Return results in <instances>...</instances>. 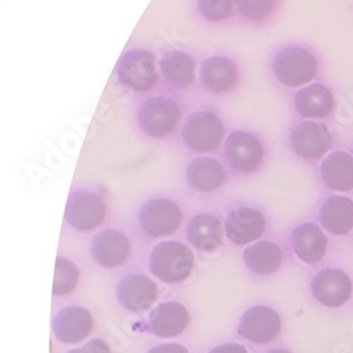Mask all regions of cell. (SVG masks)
<instances>
[{
    "instance_id": "603a6c76",
    "label": "cell",
    "mask_w": 353,
    "mask_h": 353,
    "mask_svg": "<svg viewBox=\"0 0 353 353\" xmlns=\"http://www.w3.org/2000/svg\"><path fill=\"white\" fill-rule=\"evenodd\" d=\"M323 183L334 191L353 190V157L345 152L331 153L321 164Z\"/></svg>"
},
{
    "instance_id": "3957f363",
    "label": "cell",
    "mask_w": 353,
    "mask_h": 353,
    "mask_svg": "<svg viewBox=\"0 0 353 353\" xmlns=\"http://www.w3.org/2000/svg\"><path fill=\"white\" fill-rule=\"evenodd\" d=\"M223 136V123L211 112L191 113L183 128L184 143L195 153H214L221 145Z\"/></svg>"
},
{
    "instance_id": "1f68e13d",
    "label": "cell",
    "mask_w": 353,
    "mask_h": 353,
    "mask_svg": "<svg viewBox=\"0 0 353 353\" xmlns=\"http://www.w3.org/2000/svg\"><path fill=\"white\" fill-rule=\"evenodd\" d=\"M268 353H291L290 350H287V349H281V347H277V349H272L270 352H268Z\"/></svg>"
},
{
    "instance_id": "d6986e66",
    "label": "cell",
    "mask_w": 353,
    "mask_h": 353,
    "mask_svg": "<svg viewBox=\"0 0 353 353\" xmlns=\"http://www.w3.org/2000/svg\"><path fill=\"white\" fill-rule=\"evenodd\" d=\"M291 246L303 261L316 263L327 254L328 239L315 223H303L292 232Z\"/></svg>"
},
{
    "instance_id": "cb8c5ba5",
    "label": "cell",
    "mask_w": 353,
    "mask_h": 353,
    "mask_svg": "<svg viewBox=\"0 0 353 353\" xmlns=\"http://www.w3.org/2000/svg\"><path fill=\"white\" fill-rule=\"evenodd\" d=\"M164 79L174 88H188L195 82V60L183 51L167 52L160 61Z\"/></svg>"
},
{
    "instance_id": "2e32d148",
    "label": "cell",
    "mask_w": 353,
    "mask_h": 353,
    "mask_svg": "<svg viewBox=\"0 0 353 353\" xmlns=\"http://www.w3.org/2000/svg\"><path fill=\"white\" fill-rule=\"evenodd\" d=\"M190 319V312L183 304L163 303L149 315L147 327L160 338H175L188 328Z\"/></svg>"
},
{
    "instance_id": "83f0119b",
    "label": "cell",
    "mask_w": 353,
    "mask_h": 353,
    "mask_svg": "<svg viewBox=\"0 0 353 353\" xmlns=\"http://www.w3.org/2000/svg\"><path fill=\"white\" fill-rule=\"evenodd\" d=\"M238 9L242 16L249 20L268 19L276 9V0H236Z\"/></svg>"
},
{
    "instance_id": "52a82bcc",
    "label": "cell",
    "mask_w": 353,
    "mask_h": 353,
    "mask_svg": "<svg viewBox=\"0 0 353 353\" xmlns=\"http://www.w3.org/2000/svg\"><path fill=\"white\" fill-rule=\"evenodd\" d=\"M106 218V203L95 192L75 191L70 195L65 221L77 230L91 232L97 229Z\"/></svg>"
},
{
    "instance_id": "44dd1931",
    "label": "cell",
    "mask_w": 353,
    "mask_h": 353,
    "mask_svg": "<svg viewBox=\"0 0 353 353\" xmlns=\"http://www.w3.org/2000/svg\"><path fill=\"white\" fill-rule=\"evenodd\" d=\"M223 226L216 216L201 214L194 216L187 228V239L202 252H215L222 245Z\"/></svg>"
},
{
    "instance_id": "5b68a950",
    "label": "cell",
    "mask_w": 353,
    "mask_h": 353,
    "mask_svg": "<svg viewBox=\"0 0 353 353\" xmlns=\"http://www.w3.org/2000/svg\"><path fill=\"white\" fill-rule=\"evenodd\" d=\"M121 82L136 92L150 91L159 81L156 57L145 50L128 51L117 64Z\"/></svg>"
},
{
    "instance_id": "8992f818",
    "label": "cell",
    "mask_w": 353,
    "mask_h": 353,
    "mask_svg": "<svg viewBox=\"0 0 353 353\" xmlns=\"http://www.w3.org/2000/svg\"><path fill=\"white\" fill-rule=\"evenodd\" d=\"M181 121L179 103L170 98H153L145 101L139 112L140 128L152 137L163 139L172 134Z\"/></svg>"
},
{
    "instance_id": "9c48e42d",
    "label": "cell",
    "mask_w": 353,
    "mask_h": 353,
    "mask_svg": "<svg viewBox=\"0 0 353 353\" xmlns=\"http://www.w3.org/2000/svg\"><path fill=\"white\" fill-rule=\"evenodd\" d=\"M281 330L280 315L269 307L248 310L239 323V334L252 343L268 345L274 341Z\"/></svg>"
},
{
    "instance_id": "484cf974",
    "label": "cell",
    "mask_w": 353,
    "mask_h": 353,
    "mask_svg": "<svg viewBox=\"0 0 353 353\" xmlns=\"http://www.w3.org/2000/svg\"><path fill=\"white\" fill-rule=\"evenodd\" d=\"M79 270L77 264L65 257H58L55 260V274L52 284L54 296H67L71 294L78 284Z\"/></svg>"
},
{
    "instance_id": "4316f807",
    "label": "cell",
    "mask_w": 353,
    "mask_h": 353,
    "mask_svg": "<svg viewBox=\"0 0 353 353\" xmlns=\"http://www.w3.org/2000/svg\"><path fill=\"white\" fill-rule=\"evenodd\" d=\"M198 9L208 21H223L233 16L234 0H198Z\"/></svg>"
},
{
    "instance_id": "30bf717a",
    "label": "cell",
    "mask_w": 353,
    "mask_h": 353,
    "mask_svg": "<svg viewBox=\"0 0 353 353\" xmlns=\"http://www.w3.org/2000/svg\"><path fill=\"white\" fill-rule=\"evenodd\" d=\"M292 149L301 159L316 161L332 147V136L328 128L316 122H301L291 134Z\"/></svg>"
},
{
    "instance_id": "ffe728a7",
    "label": "cell",
    "mask_w": 353,
    "mask_h": 353,
    "mask_svg": "<svg viewBox=\"0 0 353 353\" xmlns=\"http://www.w3.org/2000/svg\"><path fill=\"white\" fill-rule=\"evenodd\" d=\"M296 108L307 119H323L334 112L335 99L327 86L312 83L297 92Z\"/></svg>"
},
{
    "instance_id": "8fae6325",
    "label": "cell",
    "mask_w": 353,
    "mask_h": 353,
    "mask_svg": "<svg viewBox=\"0 0 353 353\" xmlns=\"http://www.w3.org/2000/svg\"><path fill=\"white\" fill-rule=\"evenodd\" d=\"M159 297L157 284L143 274H130L122 279L116 287L119 304L133 312L149 310Z\"/></svg>"
},
{
    "instance_id": "7a4b0ae2",
    "label": "cell",
    "mask_w": 353,
    "mask_h": 353,
    "mask_svg": "<svg viewBox=\"0 0 353 353\" xmlns=\"http://www.w3.org/2000/svg\"><path fill=\"white\" fill-rule=\"evenodd\" d=\"M273 71L281 85L300 88L316 77L318 61L315 55L305 48L288 47L277 54Z\"/></svg>"
},
{
    "instance_id": "7c38bea8",
    "label": "cell",
    "mask_w": 353,
    "mask_h": 353,
    "mask_svg": "<svg viewBox=\"0 0 353 353\" xmlns=\"http://www.w3.org/2000/svg\"><path fill=\"white\" fill-rule=\"evenodd\" d=\"M92 330V314L79 305H70L63 308L57 314L52 322V332L55 338L68 345L81 343L91 335Z\"/></svg>"
},
{
    "instance_id": "e0dca14e",
    "label": "cell",
    "mask_w": 353,
    "mask_h": 353,
    "mask_svg": "<svg viewBox=\"0 0 353 353\" xmlns=\"http://www.w3.org/2000/svg\"><path fill=\"white\" fill-rule=\"evenodd\" d=\"M199 77L207 90L215 94L230 92L239 81L236 64L226 57H210L201 64Z\"/></svg>"
},
{
    "instance_id": "4dcf8cb0",
    "label": "cell",
    "mask_w": 353,
    "mask_h": 353,
    "mask_svg": "<svg viewBox=\"0 0 353 353\" xmlns=\"http://www.w3.org/2000/svg\"><path fill=\"white\" fill-rule=\"evenodd\" d=\"M208 353H248V349L239 343H223L211 349Z\"/></svg>"
},
{
    "instance_id": "f1b7e54d",
    "label": "cell",
    "mask_w": 353,
    "mask_h": 353,
    "mask_svg": "<svg viewBox=\"0 0 353 353\" xmlns=\"http://www.w3.org/2000/svg\"><path fill=\"white\" fill-rule=\"evenodd\" d=\"M68 353H112V352L109 345L103 339L95 338V339H91L82 347L71 349Z\"/></svg>"
},
{
    "instance_id": "ba28073f",
    "label": "cell",
    "mask_w": 353,
    "mask_h": 353,
    "mask_svg": "<svg viewBox=\"0 0 353 353\" xmlns=\"http://www.w3.org/2000/svg\"><path fill=\"white\" fill-rule=\"evenodd\" d=\"M225 154L232 168L249 174L263 163L264 149L256 136L248 132H234L225 141Z\"/></svg>"
},
{
    "instance_id": "5bb4252c",
    "label": "cell",
    "mask_w": 353,
    "mask_h": 353,
    "mask_svg": "<svg viewBox=\"0 0 353 353\" xmlns=\"http://www.w3.org/2000/svg\"><path fill=\"white\" fill-rule=\"evenodd\" d=\"M130 252V239L125 233L114 229H108L98 233L91 245V254L94 261L106 269L122 266L129 259Z\"/></svg>"
},
{
    "instance_id": "277c9868",
    "label": "cell",
    "mask_w": 353,
    "mask_h": 353,
    "mask_svg": "<svg viewBox=\"0 0 353 353\" xmlns=\"http://www.w3.org/2000/svg\"><path fill=\"white\" fill-rule=\"evenodd\" d=\"M183 212L179 203L167 198L149 201L139 214L140 228L152 238L171 236L179 232Z\"/></svg>"
},
{
    "instance_id": "6da1fadb",
    "label": "cell",
    "mask_w": 353,
    "mask_h": 353,
    "mask_svg": "<svg viewBox=\"0 0 353 353\" xmlns=\"http://www.w3.org/2000/svg\"><path fill=\"white\" fill-rule=\"evenodd\" d=\"M195 266V257L187 245L180 242L159 243L149 260L150 272L160 280L175 284L190 277Z\"/></svg>"
},
{
    "instance_id": "4fadbf2b",
    "label": "cell",
    "mask_w": 353,
    "mask_h": 353,
    "mask_svg": "<svg viewBox=\"0 0 353 353\" xmlns=\"http://www.w3.org/2000/svg\"><path fill=\"white\" fill-rule=\"evenodd\" d=\"M311 288L316 301L330 308L345 305L352 296V281L349 276L336 269L319 272L314 277Z\"/></svg>"
},
{
    "instance_id": "d4e9b609",
    "label": "cell",
    "mask_w": 353,
    "mask_h": 353,
    "mask_svg": "<svg viewBox=\"0 0 353 353\" xmlns=\"http://www.w3.org/2000/svg\"><path fill=\"white\" fill-rule=\"evenodd\" d=\"M243 260L248 269L254 274L268 276L280 269L283 253L273 242H259L245 250Z\"/></svg>"
},
{
    "instance_id": "7402d4cb",
    "label": "cell",
    "mask_w": 353,
    "mask_h": 353,
    "mask_svg": "<svg viewBox=\"0 0 353 353\" xmlns=\"http://www.w3.org/2000/svg\"><path fill=\"white\" fill-rule=\"evenodd\" d=\"M187 176L195 190L201 192H214L225 184L226 171L223 164L215 159L198 157L190 163Z\"/></svg>"
},
{
    "instance_id": "ac0fdd59",
    "label": "cell",
    "mask_w": 353,
    "mask_h": 353,
    "mask_svg": "<svg viewBox=\"0 0 353 353\" xmlns=\"http://www.w3.org/2000/svg\"><path fill=\"white\" fill-rule=\"evenodd\" d=\"M319 221L334 236L347 234L353 229V201L341 195L325 199L319 208Z\"/></svg>"
},
{
    "instance_id": "f546056e",
    "label": "cell",
    "mask_w": 353,
    "mask_h": 353,
    "mask_svg": "<svg viewBox=\"0 0 353 353\" xmlns=\"http://www.w3.org/2000/svg\"><path fill=\"white\" fill-rule=\"evenodd\" d=\"M147 353H190L188 349L180 343H164L154 346Z\"/></svg>"
},
{
    "instance_id": "9a60e30c",
    "label": "cell",
    "mask_w": 353,
    "mask_h": 353,
    "mask_svg": "<svg viewBox=\"0 0 353 353\" xmlns=\"http://www.w3.org/2000/svg\"><path fill=\"white\" fill-rule=\"evenodd\" d=\"M225 230L228 239L234 245H249L260 239L266 232V219L254 208L241 207L228 215Z\"/></svg>"
}]
</instances>
